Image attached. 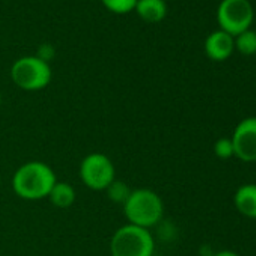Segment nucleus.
<instances>
[{"label": "nucleus", "mask_w": 256, "mask_h": 256, "mask_svg": "<svg viewBox=\"0 0 256 256\" xmlns=\"http://www.w3.org/2000/svg\"><path fill=\"white\" fill-rule=\"evenodd\" d=\"M58 182L52 166L44 162H28L22 164L12 176L14 193L29 202L47 199Z\"/></svg>", "instance_id": "obj_1"}, {"label": "nucleus", "mask_w": 256, "mask_h": 256, "mask_svg": "<svg viewBox=\"0 0 256 256\" xmlns=\"http://www.w3.org/2000/svg\"><path fill=\"white\" fill-rule=\"evenodd\" d=\"M122 208L128 224L144 229H151L157 226L164 216L163 199L151 188L133 190Z\"/></svg>", "instance_id": "obj_2"}, {"label": "nucleus", "mask_w": 256, "mask_h": 256, "mask_svg": "<svg viewBox=\"0 0 256 256\" xmlns=\"http://www.w3.org/2000/svg\"><path fill=\"white\" fill-rule=\"evenodd\" d=\"M156 240L150 229L133 224L120 226L110 240L112 256H154Z\"/></svg>", "instance_id": "obj_3"}, {"label": "nucleus", "mask_w": 256, "mask_h": 256, "mask_svg": "<svg viewBox=\"0 0 256 256\" xmlns=\"http://www.w3.org/2000/svg\"><path fill=\"white\" fill-rule=\"evenodd\" d=\"M52 68L46 59L38 56H26L18 59L11 68L14 84L26 92H38L46 89L52 82Z\"/></svg>", "instance_id": "obj_4"}, {"label": "nucleus", "mask_w": 256, "mask_h": 256, "mask_svg": "<svg viewBox=\"0 0 256 256\" xmlns=\"http://www.w3.org/2000/svg\"><path fill=\"white\" fill-rule=\"evenodd\" d=\"M80 180L92 192H106L116 180V168L108 156L92 152L80 163Z\"/></svg>", "instance_id": "obj_5"}, {"label": "nucleus", "mask_w": 256, "mask_h": 256, "mask_svg": "<svg viewBox=\"0 0 256 256\" xmlns=\"http://www.w3.org/2000/svg\"><path fill=\"white\" fill-rule=\"evenodd\" d=\"M217 20L223 32L230 36H238L252 26V4L248 0H223L217 11Z\"/></svg>", "instance_id": "obj_6"}, {"label": "nucleus", "mask_w": 256, "mask_h": 256, "mask_svg": "<svg viewBox=\"0 0 256 256\" xmlns=\"http://www.w3.org/2000/svg\"><path fill=\"white\" fill-rule=\"evenodd\" d=\"M235 157L244 163H256V118L242 119L230 138Z\"/></svg>", "instance_id": "obj_7"}, {"label": "nucleus", "mask_w": 256, "mask_h": 256, "mask_svg": "<svg viewBox=\"0 0 256 256\" xmlns=\"http://www.w3.org/2000/svg\"><path fill=\"white\" fill-rule=\"evenodd\" d=\"M234 50H235L234 36H230L223 30L212 32L205 41V53L211 60L216 62H223L229 59Z\"/></svg>", "instance_id": "obj_8"}, {"label": "nucleus", "mask_w": 256, "mask_h": 256, "mask_svg": "<svg viewBox=\"0 0 256 256\" xmlns=\"http://www.w3.org/2000/svg\"><path fill=\"white\" fill-rule=\"evenodd\" d=\"M234 204L240 214L256 220V184L241 186L234 196Z\"/></svg>", "instance_id": "obj_9"}, {"label": "nucleus", "mask_w": 256, "mask_h": 256, "mask_svg": "<svg viewBox=\"0 0 256 256\" xmlns=\"http://www.w3.org/2000/svg\"><path fill=\"white\" fill-rule=\"evenodd\" d=\"M136 11L139 17L148 23H160L168 14L164 0H138Z\"/></svg>", "instance_id": "obj_10"}, {"label": "nucleus", "mask_w": 256, "mask_h": 256, "mask_svg": "<svg viewBox=\"0 0 256 256\" xmlns=\"http://www.w3.org/2000/svg\"><path fill=\"white\" fill-rule=\"evenodd\" d=\"M50 202L59 208V210H66L70 206L74 205L76 199H77V193L74 186H71L70 182H60L58 181L48 196Z\"/></svg>", "instance_id": "obj_11"}, {"label": "nucleus", "mask_w": 256, "mask_h": 256, "mask_svg": "<svg viewBox=\"0 0 256 256\" xmlns=\"http://www.w3.org/2000/svg\"><path fill=\"white\" fill-rule=\"evenodd\" d=\"M235 38H236V40H234L235 47L241 54H244V56L256 54V32L248 29V30L240 34Z\"/></svg>", "instance_id": "obj_12"}, {"label": "nucleus", "mask_w": 256, "mask_h": 256, "mask_svg": "<svg viewBox=\"0 0 256 256\" xmlns=\"http://www.w3.org/2000/svg\"><path fill=\"white\" fill-rule=\"evenodd\" d=\"M132 192H133V190H132L130 187H128L125 182L118 181V180H114V182L106 190L108 199H110L112 202H114V204H119V205H124V204L126 202V199L130 198Z\"/></svg>", "instance_id": "obj_13"}, {"label": "nucleus", "mask_w": 256, "mask_h": 256, "mask_svg": "<svg viewBox=\"0 0 256 256\" xmlns=\"http://www.w3.org/2000/svg\"><path fill=\"white\" fill-rule=\"evenodd\" d=\"M102 5L114 14H128L136 10L138 0H101Z\"/></svg>", "instance_id": "obj_14"}, {"label": "nucleus", "mask_w": 256, "mask_h": 256, "mask_svg": "<svg viewBox=\"0 0 256 256\" xmlns=\"http://www.w3.org/2000/svg\"><path fill=\"white\" fill-rule=\"evenodd\" d=\"M214 154H216V157L220 158V160H229V158L235 157L232 140L228 139V138L218 139V140L216 142V145H214Z\"/></svg>", "instance_id": "obj_15"}, {"label": "nucleus", "mask_w": 256, "mask_h": 256, "mask_svg": "<svg viewBox=\"0 0 256 256\" xmlns=\"http://www.w3.org/2000/svg\"><path fill=\"white\" fill-rule=\"evenodd\" d=\"M214 256H240V254L235 253V252H232V250H222V252L216 253Z\"/></svg>", "instance_id": "obj_16"}, {"label": "nucleus", "mask_w": 256, "mask_h": 256, "mask_svg": "<svg viewBox=\"0 0 256 256\" xmlns=\"http://www.w3.org/2000/svg\"><path fill=\"white\" fill-rule=\"evenodd\" d=\"M0 107H2V94H0Z\"/></svg>", "instance_id": "obj_17"}, {"label": "nucleus", "mask_w": 256, "mask_h": 256, "mask_svg": "<svg viewBox=\"0 0 256 256\" xmlns=\"http://www.w3.org/2000/svg\"><path fill=\"white\" fill-rule=\"evenodd\" d=\"M0 187H2V176H0Z\"/></svg>", "instance_id": "obj_18"}]
</instances>
